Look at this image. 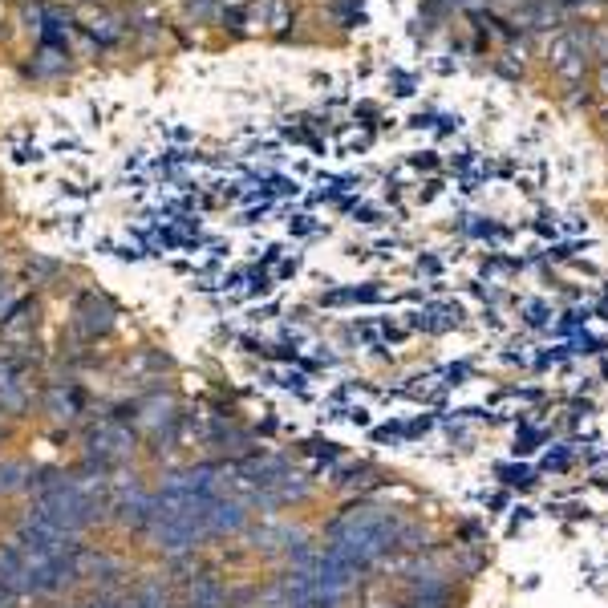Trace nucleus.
Returning a JSON list of instances; mask_svg holds the SVG:
<instances>
[{"instance_id":"obj_5","label":"nucleus","mask_w":608,"mask_h":608,"mask_svg":"<svg viewBox=\"0 0 608 608\" xmlns=\"http://www.w3.org/2000/svg\"><path fill=\"white\" fill-rule=\"evenodd\" d=\"M9 300H13V292H9L5 284H0V313H9Z\"/></svg>"},{"instance_id":"obj_4","label":"nucleus","mask_w":608,"mask_h":608,"mask_svg":"<svg viewBox=\"0 0 608 608\" xmlns=\"http://www.w3.org/2000/svg\"><path fill=\"white\" fill-rule=\"evenodd\" d=\"M191 604H195V608H219V604H223V584H219L215 576H199V580L191 584Z\"/></svg>"},{"instance_id":"obj_3","label":"nucleus","mask_w":608,"mask_h":608,"mask_svg":"<svg viewBox=\"0 0 608 608\" xmlns=\"http://www.w3.org/2000/svg\"><path fill=\"white\" fill-rule=\"evenodd\" d=\"M130 450V434L122 430V426H114V422H106L98 434H94V454L102 463H110V459H122V454Z\"/></svg>"},{"instance_id":"obj_6","label":"nucleus","mask_w":608,"mask_h":608,"mask_svg":"<svg viewBox=\"0 0 608 608\" xmlns=\"http://www.w3.org/2000/svg\"><path fill=\"white\" fill-rule=\"evenodd\" d=\"M556 5H564V9H580V5H592V0H556Z\"/></svg>"},{"instance_id":"obj_1","label":"nucleus","mask_w":608,"mask_h":608,"mask_svg":"<svg viewBox=\"0 0 608 608\" xmlns=\"http://www.w3.org/2000/svg\"><path fill=\"white\" fill-rule=\"evenodd\" d=\"M552 65L564 73L568 82H576L580 73H584V57H588V33L580 37V33H564V37H556L552 41Z\"/></svg>"},{"instance_id":"obj_2","label":"nucleus","mask_w":608,"mask_h":608,"mask_svg":"<svg viewBox=\"0 0 608 608\" xmlns=\"http://www.w3.org/2000/svg\"><path fill=\"white\" fill-rule=\"evenodd\" d=\"M244 519H248L244 503H236V499H219V495H215V499L207 503V511H203V531H207V536H227V531H240Z\"/></svg>"},{"instance_id":"obj_7","label":"nucleus","mask_w":608,"mask_h":608,"mask_svg":"<svg viewBox=\"0 0 608 608\" xmlns=\"http://www.w3.org/2000/svg\"><path fill=\"white\" fill-rule=\"evenodd\" d=\"M600 90H604V94H608V61H604V65H600Z\"/></svg>"}]
</instances>
